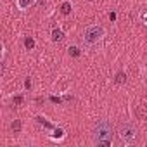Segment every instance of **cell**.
Listing matches in <instances>:
<instances>
[{
    "label": "cell",
    "instance_id": "obj_1",
    "mask_svg": "<svg viewBox=\"0 0 147 147\" xmlns=\"http://www.w3.org/2000/svg\"><path fill=\"white\" fill-rule=\"evenodd\" d=\"M94 140L97 145L102 147H109L113 142V126L109 121H100L97 123L95 130H94Z\"/></svg>",
    "mask_w": 147,
    "mask_h": 147
},
{
    "label": "cell",
    "instance_id": "obj_2",
    "mask_svg": "<svg viewBox=\"0 0 147 147\" xmlns=\"http://www.w3.org/2000/svg\"><path fill=\"white\" fill-rule=\"evenodd\" d=\"M118 135H119L121 142H125V144H131V142L135 140V137H137V130H135V126H133L131 123H125V125L119 126Z\"/></svg>",
    "mask_w": 147,
    "mask_h": 147
},
{
    "label": "cell",
    "instance_id": "obj_3",
    "mask_svg": "<svg viewBox=\"0 0 147 147\" xmlns=\"http://www.w3.org/2000/svg\"><path fill=\"white\" fill-rule=\"evenodd\" d=\"M102 36H104V28L99 26V24L88 26V28L85 30V42H87V43H97Z\"/></svg>",
    "mask_w": 147,
    "mask_h": 147
},
{
    "label": "cell",
    "instance_id": "obj_4",
    "mask_svg": "<svg viewBox=\"0 0 147 147\" xmlns=\"http://www.w3.org/2000/svg\"><path fill=\"white\" fill-rule=\"evenodd\" d=\"M35 4H36V0H18V7H19L21 11L30 9V7H33Z\"/></svg>",
    "mask_w": 147,
    "mask_h": 147
},
{
    "label": "cell",
    "instance_id": "obj_5",
    "mask_svg": "<svg viewBox=\"0 0 147 147\" xmlns=\"http://www.w3.org/2000/svg\"><path fill=\"white\" fill-rule=\"evenodd\" d=\"M52 138H54V140H61V138H64V130H62V128H55L54 133H52Z\"/></svg>",
    "mask_w": 147,
    "mask_h": 147
},
{
    "label": "cell",
    "instance_id": "obj_6",
    "mask_svg": "<svg viewBox=\"0 0 147 147\" xmlns=\"http://www.w3.org/2000/svg\"><path fill=\"white\" fill-rule=\"evenodd\" d=\"M62 36H64V35H62L61 30H52V40H54V42H61Z\"/></svg>",
    "mask_w": 147,
    "mask_h": 147
},
{
    "label": "cell",
    "instance_id": "obj_7",
    "mask_svg": "<svg viewBox=\"0 0 147 147\" xmlns=\"http://www.w3.org/2000/svg\"><path fill=\"white\" fill-rule=\"evenodd\" d=\"M67 50H69V55H73V57H78V55H80V49H78L76 45H71Z\"/></svg>",
    "mask_w": 147,
    "mask_h": 147
},
{
    "label": "cell",
    "instance_id": "obj_8",
    "mask_svg": "<svg viewBox=\"0 0 147 147\" xmlns=\"http://www.w3.org/2000/svg\"><path fill=\"white\" fill-rule=\"evenodd\" d=\"M61 12H62V14H69V12H71V4H69V2H64V4L61 5Z\"/></svg>",
    "mask_w": 147,
    "mask_h": 147
},
{
    "label": "cell",
    "instance_id": "obj_9",
    "mask_svg": "<svg viewBox=\"0 0 147 147\" xmlns=\"http://www.w3.org/2000/svg\"><path fill=\"white\" fill-rule=\"evenodd\" d=\"M24 47H26V49H30V50H31V49H33V47H35V40H33V38H30V36H28V38H26V40H24Z\"/></svg>",
    "mask_w": 147,
    "mask_h": 147
},
{
    "label": "cell",
    "instance_id": "obj_10",
    "mask_svg": "<svg viewBox=\"0 0 147 147\" xmlns=\"http://www.w3.org/2000/svg\"><path fill=\"white\" fill-rule=\"evenodd\" d=\"M36 119H38V123H40V125H43L45 128H52V125H50V123H49V121H47L45 118H42V116H38Z\"/></svg>",
    "mask_w": 147,
    "mask_h": 147
},
{
    "label": "cell",
    "instance_id": "obj_11",
    "mask_svg": "<svg viewBox=\"0 0 147 147\" xmlns=\"http://www.w3.org/2000/svg\"><path fill=\"white\" fill-rule=\"evenodd\" d=\"M11 128H12V130H14V131L18 133V131L21 130V121H19V119H14V123L11 125Z\"/></svg>",
    "mask_w": 147,
    "mask_h": 147
},
{
    "label": "cell",
    "instance_id": "obj_12",
    "mask_svg": "<svg viewBox=\"0 0 147 147\" xmlns=\"http://www.w3.org/2000/svg\"><path fill=\"white\" fill-rule=\"evenodd\" d=\"M125 80H126V76L123 75V73H118V75H116V82H118V83H123Z\"/></svg>",
    "mask_w": 147,
    "mask_h": 147
},
{
    "label": "cell",
    "instance_id": "obj_13",
    "mask_svg": "<svg viewBox=\"0 0 147 147\" xmlns=\"http://www.w3.org/2000/svg\"><path fill=\"white\" fill-rule=\"evenodd\" d=\"M24 87H26V88H30V87H31V82H30V80H26V82H24Z\"/></svg>",
    "mask_w": 147,
    "mask_h": 147
},
{
    "label": "cell",
    "instance_id": "obj_14",
    "mask_svg": "<svg viewBox=\"0 0 147 147\" xmlns=\"http://www.w3.org/2000/svg\"><path fill=\"white\" fill-rule=\"evenodd\" d=\"M21 100H23L21 97H16V99H14V102H16V104H21Z\"/></svg>",
    "mask_w": 147,
    "mask_h": 147
}]
</instances>
